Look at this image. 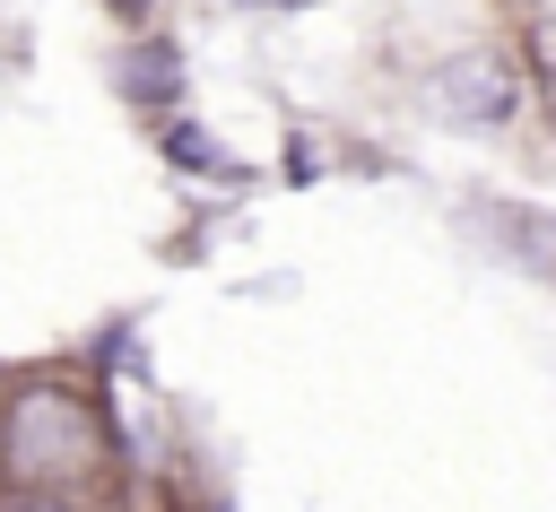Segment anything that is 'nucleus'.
Instances as JSON below:
<instances>
[{
  "label": "nucleus",
  "instance_id": "obj_1",
  "mask_svg": "<svg viewBox=\"0 0 556 512\" xmlns=\"http://www.w3.org/2000/svg\"><path fill=\"white\" fill-rule=\"evenodd\" d=\"M0 451H9V469H17L26 486H43V477L87 469L96 425H87V408H78L70 391H26V399L9 408V425H0Z\"/></svg>",
  "mask_w": 556,
  "mask_h": 512
},
{
  "label": "nucleus",
  "instance_id": "obj_2",
  "mask_svg": "<svg viewBox=\"0 0 556 512\" xmlns=\"http://www.w3.org/2000/svg\"><path fill=\"white\" fill-rule=\"evenodd\" d=\"M434 95L460 113V121H486V113H504L513 104V87H504V69H486V61H452L443 78H434Z\"/></svg>",
  "mask_w": 556,
  "mask_h": 512
},
{
  "label": "nucleus",
  "instance_id": "obj_3",
  "mask_svg": "<svg viewBox=\"0 0 556 512\" xmlns=\"http://www.w3.org/2000/svg\"><path fill=\"white\" fill-rule=\"evenodd\" d=\"M0 512H70V503H52V495H17V503H0Z\"/></svg>",
  "mask_w": 556,
  "mask_h": 512
}]
</instances>
